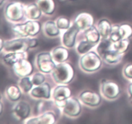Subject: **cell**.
Listing matches in <instances>:
<instances>
[{"mask_svg": "<svg viewBox=\"0 0 132 124\" xmlns=\"http://www.w3.org/2000/svg\"><path fill=\"white\" fill-rule=\"evenodd\" d=\"M74 76V71L68 63H62L55 66L53 70L52 76L57 83L67 84L70 82Z\"/></svg>", "mask_w": 132, "mask_h": 124, "instance_id": "obj_1", "label": "cell"}, {"mask_svg": "<svg viewBox=\"0 0 132 124\" xmlns=\"http://www.w3.org/2000/svg\"><path fill=\"white\" fill-rule=\"evenodd\" d=\"M81 66L86 72H94L101 67L102 61L96 53L90 52L85 54L81 59Z\"/></svg>", "mask_w": 132, "mask_h": 124, "instance_id": "obj_2", "label": "cell"}, {"mask_svg": "<svg viewBox=\"0 0 132 124\" xmlns=\"http://www.w3.org/2000/svg\"><path fill=\"white\" fill-rule=\"evenodd\" d=\"M13 30L22 37L33 36L37 34L40 31V24L36 21H28L27 23L15 25Z\"/></svg>", "mask_w": 132, "mask_h": 124, "instance_id": "obj_3", "label": "cell"}, {"mask_svg": "<svg viewBox=\"0 0 132 124\" xmlns=\"http://www.w3.org/2000/svg\"><path fill=\"white\" fill-rule=\"evenodd\" d=\"M30 38H20L6 41L4 43L5 50L10 52H25L31 48Z\"/></svg>", "mask_w": 132, "mask_h": 124, "instance_id": "obj_4", "label": "cell"}, {"mask_svg": "<svg viewBox=\"0 0 132 124\" xmlns=\"http://www.w3.org/2000/svg\"><path fill=\"white\" fill-rule=\"evenodd\" d=\"M24 14V6L19 1H13L5 8V15L10 20L18 21Z\"/></svg>", "mask_w": 132, "mask_h": 124, "instance_id": "obj_5", "label": "cell"}, {"mask_svg": "<svg viewBox=\"0 0 132 124\" xmlns=\"http://www.w3.org/2000/svg\"><path fill=\"white\" fill-rule=\"evenodd\" d=\"M37 64L39 69L44 73H49L55 68V65L49 52L41 53L37 56Z\"/></svg>", "mask_w": 132, "mask_h": 124, "instance_id": "obj_6", "label": "cell"}, {"mask_svg": "<svg viewBox=\"0 0 132 124\" xmlns=\"http://www.w3.org/2000/svg\"><path fill=\"white\" fill-rule=\"evenodd\" d=\"M13 70L18 76L25 77L32 74L33 67L30 61L25 58H22L13 65Z\"/></svg>", "mask_w": 132, "mask_h": 124, "instance_id": "obj_7", "label": "cell"}, {"mask_svg": "<svg viewBox=\"0 0 132 124\" xmlns=\"http://www.w3.org/2000/svg\"><path fill=\"white\" fill-rule=\"evenodd\" d=\"M71 96V90L68 87L58 86L55 89L53 96L56 102V104L61 107L65 105L66 100Z\"/></svg>", "mask_w": 132, "mask_h": 124, "instance_id": "obj_8", "label": "cell"}, {"mask_svg": "<svg viewBox=\"0 0 132 124\" xmlns=\"http://www.w3.org/2000/svg\"><path fill=\"white\" fill-rule=\"evenodd\" d=\"M65 114L70 116H77L81 111V106L78 99L75 98H68L63 107Z\"/></svg>", "mask_w": 132, "mask_h": 124, "instance_id": "obj_9", "label": "cell"}, {"mask_svg": "<svg viewBox=\"0 0 132 124\" xmlns=\"http://www.w3.org/2000/svg\"><path fill=\"white\" fill-rule=\"evenodd\" d=\"M102 92L104 96L109 99L117 98L120 92L119 85L113 81H105L102 85Z\"/></svg>", "mask_w": 132, "mask_h": 124, "instance_id": "obj_10", "label": "cell"}, {"mask_svg": "<svg viewBox=\"0 0 132 124\" xmlns=\"http://www.w3.org/2000/svg\"><path fill=\"white\" fill-rule=\"evenodd\" d=\"M94 18L90 14L82 12L79 14L75 19L74 24L77 26L79 30L88 29L93 26Z\"/></svg>", "mask_w": 132, "mask_h": 124, "instance_id": "obj_11", "label": "cell"}, {"mask_svg": "<svg viewBox=\"0 0 132 124\" xmlns=\"http://www.w3.org/2000/svg\"><path fill=\"white\" fill-rule=\"evenodd\" d=\"M80 98L84 103L91 107L99 105L101 101V98L99 94L90 90H86L81 93Z\"/></svg>", "mask_w": 132, "mask_h": 124, "instance_id": "obj_12", "label": "cell"}, {"mask_svg": "<svg viewBox=\"0 0 132 124\" xmlns=\"http://www.w3.org/2000/svg\"><path fill=\"white\" fill-rule=\"evenodd\" d=\"M79 30V29L78 27L74 24L73 25V26L69 27L68 30L64 32L63 37V42L67 47L71 48L73 47L76 42V36Z\"/></svg>", "mask_w": 132, "mask_h": 124, "instance_id": "obj_13", "label": "cell"}, {"mask_svg": "<svg viewBox=\"0 0 132 124\" xmlns=\"http://www.w3.org/2000/svg\"><path fill=\"white\" fill-rule=\"evenodd\" d=\"M50 92L51 89L50 85L48 83H43L32 89L31 95L35 98L48 99L50 97Z\"/></svg>", "mask_w": 132, "mask_h": 124, "instance_id": "obj_14", "label": "cell"}, {"mask_svg": "<svg viewBox=\"0 0 132 124\" xmlns=\"http://www.w3.org/2000/svg\"><path fill=\"white\" fill-rule=\"evenodd\" d=\"M30 108L29 105L24 102H20L17 103L14 108V113L21 120L27 118L30 114Z\"/></svg>", "mask_w": 132, "mask_h": 124, "instance_id": "obj_15", "label": "cell"}, {"mask_svg": "<svg viewBox=\"0 0 132 124\" xmlns=\"http://www.w3.org/2000/svg\"><path fill=\"white\" fill-rule=\"evenodd\" d=\"M53 59L57 63H63L68 59L69 56L68 50L63 47H58L53 50L52 53Z\"/></svg>", "mask_w": 132, "mask_h": 124, "instance_id": "obj_16", "label": "cell"}, {"mask_svg": "<svg viewBox=\"0 0 132 124\" xmlns=\"http://www.w3.org/2000/svg\"><path fill=\"white\" fill-rule=\"evenodd\" d=\"M41 10L36 3H32L24 6V15L31 19H37L41 15Z\"/></svg>", "mask_w": 132, "mask_h": 124, "instance_id": "obj_17", "label": "cell"}, {"mask_svg": "<svg viewBox=\"0 0 132 124\" xmlns=\"http://www.w3.org/2000/svg\"><path fill=\"white\" fill-rule=\"evenodd\" d=\"M36 4L41 11L48 15L52 14L55 10L54 0H36Z\"/></svg>", "mask_w": 132, "mask_h": 124, "instance_id": "obj_18", "label": "cell"}, {"mask_svg": "<svg viewBox=\"0 0 132 124\" xmlns=\"http://www.w3.org/2000/svg\"><path fill=\"white\" fill-rule=\"evenodd\" d=\"M55 121V116L52 112H47L36 118L30 119L28 123H54Z\"/></svg>", "mask_w": 132, "mask_h": 124, "instance_id": "obj_19", "label": "cell"}, {"mask_svg": "<svg viewBox=\"0 0 132 124\" xmlns=\"http://www.w3.org/2000/svg\"><path fill=\"white\" fill-rule=\"evenodd\" d=\"M98 30L103 38H107V37L111 34L112 27L108 20L102 19L98 23Z\"/></svg>", "mask_w": 132, "mask_h": 124, "instance_id": "obj_20", "label": "cell"}, {"mask_svg": "<svg viewBox=\"0 0 132 124\" xmlns=\"http://www.w3.org/2000/svg\"><path fill=\"white\" fill-rule=\"evenodd\" d=\"M100 35L99 30L94 26L90 27L88 29L86 30L85 32V37H86V40L95 44L99 42Z\"/></svg>", "mask_w": 132, "mask_h": 124, "instance_id": "obj_21", "label": "cell"}, {"mask_svg": "<svg viewBox=\"0 0 132 124\" xmlns=\"http://www.w3.org/2000/svg\"><path fill=\"white\" fill-rule=\"evenodd\" d=\"M22 58H25L24 52H10L4 57V61L10 65H13Z\"/></svg>", "mask_w": 132, "mask_h": 124, "instance_id": "obj_22", "label": "cell"}, {"mask_svg": "<svg viewBox=\"0 0 132 124\" xmlns=\"http://www.w3.org/2000/svg\"><path fill=\"white\" fill-rule=\"evenodd\" d=\"M6 93L9 99L12 101H17L21 96V92L17 85H11L7 87Z\"/></svg>", "mask_w": 132, "mask_h": 124, "instance_id": "obj_23", "label": "cell"}, {"mask_svg": "<svg viewBox=\"0 0 132 124\" xmlns=\"http://www.w3.org/2000/svg\"><path fill=\"white\" fill-rule=\"evenodd\" d=\"M121 54L119 53L116 50L111 49L104 54L103 58L104 60L109 63H116L121 59Z\"/></svg>", "mask_w": 132, "mask_h": 124, "instance_id": "obj_24", "label": "cell"}, {"mask_svg": "<svg viewBox=\"0 0 132 124\" xmlns=\"http://www.w3.org/2000/svg\"><path fill=\"white\" fill-rule=\"evenodd\" d=\"M44 30L49 36H56L59 34V27L54 21H49L44 25Z\"/></svg>", "mask_w": 132, "mask_h": 124, "instance_id": "obj_25", "label": "cell"}, {"mask_svg": "<svg viewBox=\"0 0 132 124\" xmlns=\"http://www.w3.org/2000/svg\"><path fill=\"white\" fill-rule=\"evenodd\" d=\"M111 41L112 40H108L107 38H103V40L98 45L97 50L99 54L101 57H103V56L106 52L111 50V47H112Z\"/></svg>", "mask_w": 132, "mask_h": 124, "instance_id": "obj_26", "label": "cell"}, {"mask_svg": "<svg viewBox=\"0 0 132 124\" xmlns=\"http://www.w3.org/2000/svg\"><path fill=\"white\" fill-rule=\"evenodd\" d=\"M130 41L128 39L121 40L117 42L114 43V44H113L114 49L113 50H116L120 54H122L128 50L129 46H130Z\"/></svg>", "mask_w": 132, "mask_h": 124, "instance_id": "obj_27", "label": "cell"}, {"mask_svg": "<svg viewBox=\"0 0 132 124\" xmlns=\"http://www.w3.org/2000/svg\"><path fill=\"white\" fill-rule=\"evenodd\" d=\"M119 33L121 39H128L132 35V27L128 24H124L119 27Z\"/></svg>", "mask_w": 132, "mask_h": 124, "instance_id": "obj_28", "label": "cell"}, {"mask_svg": "<svg viewBox=\"0 0 132 124\" xmlns=\"http://www.w3.org/2000/svg\"><path fill=\"white\" fill-rule=\"evenodd\" d=\"M96 45L95 43H93L90 42L88 41H81L79 44L78 47H77V51L80 53V54H86L93 47H94Z\"/></svg>", "mask_w": 132, "mask_h": 124, "instance_id": "obj_29", "label": "cell"}, {"mask_svg": "<svg viewBox=\"0 0 132 124\" xmlns=\"http://www.w3.org/2000/svg\"><path fill=\"white\" fill-rule=\"evenodd\" d=\"M33 82H32V80H30V78L27 76L25 77H23L21 80H20V82H19V86L21 88L22 90L24 92H27L30 91L31 90V89L32 88V85H33Z\"/></svg>", "mask_w": 132, "mask_h": 124, "instance_id": "obj_30", "label": "cell"}, {"mask_svg": "<svg viewBox=\"0 0 132 124\" xmlns=\"http://www.w3.org/2000/svg\"><path fill=\"white\" fill-rule=\"evenodd\" d=\"M56 24L60 29H68L70 27V21L65 17H60L57 21Z\"/></svg>", "mask_w": 132, "mask_h": 124, "instance_id": "obj_31", "label": "cell"}, {"mask_svg": "<svg viewBox=\"0 0 132 124\" xmlns=\"http://www.w3.org/2000/svg\"><path fill=\"white\" fill-rule=\"evenodd\" d=\"M119 26L112 27V30L110 34V40L114 43L117 42V41L122 40L121 36H120L119 33Z\"/></svg>", "mask_w": 132, "mask_h": 124, "instance_id": "obj_32", "label": "cell"}, {"mask_svg": "<svg viewBox=\"0 0 132 124\" xmlns=\"http://www.w3.org/2000/svg\"><path fill=\"white\" fill-rule=\"evenodd\" d=\"M45 80L44 75L41 73H36L33 76L32 81L33 83L36 85H39L43 83Z\"/></svg>", "mask_w": 132, "mask_h": 124, "instance_id": "obj_33", "label": "cell"}, {"mask_svg": "<svg viewBox=\"0 0 132 124\" xmlns=\"http://www.w3.org/2000/svg\"><path fill=\"white\" fill-rule=\"evenodd\" d=\"M125 76L128 78L132 79V64H129L125 67L124 71Z\"/></svg>", "mask_w": 132, "mask_h": 124, "instance_id": "obj_34", "label": "cell"}, {"mask_svg": "<svg viewBox=\"0 0 132 124\" xmlns=\"http://www.w3.org/2000/svg\"><path fill=\"white\" fill-rule=\"evenodd\" d=\"M128 90H129V92H130V96H131V97H132V83L130 84V86H129Z\"/></svg>", "mask_w": 132, "mask_h": 124, "instance_id": "obj_35", "label": "cell"}, {"mask_svg": "<svg viewBox=\"0 0 132 124\" xmlns=\"http://www.w3.org/2000/svg\"><path fill=\"white\" fill-rule=\"evenodd\" d=\"M5 1V0H0V5H1V6H2L3 3V2Z\"/></svg>", "mask_w": 132, "mask_h": 124, "instance_id": "obj_36", "label": "cell"}, {"mask_svg": "<svg viewBox=\"0 0 132 124\" xmlns=\"http://www.w3.org/2000/svg\"><path fill=\"white\" fill-rule=\"evenodd\" d=\"M59 1H61V2H65V1H67V0H59Z\"/></svg>", "mask_w": 132, "mask_h": 124, "instance_id": "obj_37", "label": "cell"}]
</instances>
